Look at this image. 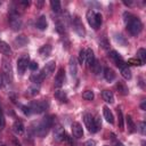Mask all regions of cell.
Segmentation results:
<instances>
[{
	"mask_svg": "<svg viewBox=\"0 0 146 146\" xmlns=\"http://www.w3.org/2000/svg\"><path fill=\"white\" fill-rule=\"evenodd\" d=\"M84 62H86V50H80V52H79V63L80 64H84Z\"/></svg>",
	"mask_w": 146,
	"mask_h": 146,
	"instance_id": "d590c367",
	"label": "cell"
},
{
	"mask_svg": "<svg viewBox=\"0 0 146 146\" xmlns=\"http://www.w3.org/2000/svg\"><path fill=\"white\" fill-rule=\"evenodd\" d=\"M137 57H138V59L141 62V64H144L145 60H146V50H145L144 48H140V49L137 51Z\"/></svg>",
	"mask_w": 146,
	"mask_h": 146,
	"instance_id": "f546056e",
	"label": "cell"
},
{
	"mask_svg": "<svg viewBox=\"0 0 146 146\" xmlns=\"http://www.w3.org/2000/svg\"><path fill=\"white\" fill-rule=\"evenodd\" d=\"M27 92H29L31 96H35V95L39 94V87H36V86H32V87H30V88L27 89Z\"/></svg>",
	"mask_w": 146,
	"mask_h": 146,
	"instance_id": "d6a6232c",
	"label": "cell"
},
{
	"mask_svg": "<svg viewBox=\"0 0 146 146\" xmlns=\"http://www.w3.org/2000/svg\"><path fill=\"white\" fill-rule=\"evenodd\" d=\"M140 107H141V110H145L146 108V102H143V104L140 105Z\"/></svg>",
	"mask_w": 146,
	"mask_h": 146,
	"instance_id": "f907efd6",
	"label": "cell"
},
{
	"mask_svg": "<svg viewBox=\"0 0 146 146\" xmlns=\"http://www.w3.org/2000/svg\"><path fill=\"white\" fill-rule=\"evenodd\" d=\"M83 146H96V141L92 140V139H89V140H87V141L84 143Z\"/></svg>",
	"mask_w": 146,
	"mask_h": 146,
	"instance_id": "f6af8a7d",
	"label": "cell"
},
{
	"mask_svg": "<svg viewBox=\"0 0 146 146\" xmlns=\"http://www.w3.org/2000/svg\"><path fill=\"white\" fill-rule=\"evenodd\" d=\"M72 133L75 138H81L83 136V129H82V125L79 123V122H73L72 123Z\"/></svg>",
	"mask_w": 146,
	"mask_h": 146,
	"instance_id": "30bf717a",
	"label": "cell"
},
{
	"mask_svg": "<svg viewBox=\"0 0 146 146\" xmlns=\"http://www.w3.org/2000/svg\"><path fill=\"white\" fill-rule=\"evenodd\" d=\"M29 67H30V70L35 71V70H38V63L36 62H31V63H29Z\"/></svg>",
	"mask_w": 146,
	"mask_h": 146,
	"instance_id": "7bdbcfd3",
	"label": "cell"
},
{
	"mask_svg": "<svg viewBox=\"0 0 146 146\" xmlns=\"http://www.w3.org/2000/svg\"><path fill=\"white\" fill-rule=\"evenodd\" d=\"M70 72H71L72 76H75L78 73V67H76V63H75L74 58H71V60H70Z\"/></svg>",
	"mask_w": 146,
	"mask_h": 146,
	"instance_id": "cb8c5ba5",
	"label": "cell"
},
{
	"mask_svg": "<svg viewBox=\"0 0 146 146\" xmlns=\"http://www.w3.org/2000/svg\"><path fill=\"white\" fill-rule=\"evenodd\" d=\"M27 65H29V56L27 55H24V56H22L17 59V71H18L19 75L24 74Z\"/></svg>",
	"mask_w": 146,
	"mask_h": 146,
	"instance_id": "52a82bcc",
	"label": "cell"
},
{
	"mask_svg": "<svg viewBox=\"0 0 146 146\" xmlns=\"http://www.w3.org/2000/svg\"><path fill=\"white\" fill-rule=\"evenodd\" d=\"M30 110L32 113H36V114H40L42 112H44V110L48 107V103L44 102V100H39V102H32L30 105H29Z\"/></svg>",
	"mask_w": 146,
	"mask_h": 146,
	"instance_id": "3957f363",
	"label": "cell"
},
{
	"mask_svg": "<svg viewBox=\"0 0 146 146\" xmlns=\"http://www.w3.org/2000/svg\"><path fill=\"white\" fill-rule=\"evenodd\" d=\"M2 80H3V78H2V75L0 74V87L2 86Z\"/></svg>",
	"mask_w": 146,
	"mask_h": 146,
	"instance_id": "db71d44e",
	"label": "cell"
},
{
	"mask_svg": "<svg viewBox=\"0 0 146 146\" xmlns=\"http://www.w3.org/2000/svg\"><path fill=\"white\" fill-rule=\"evenodd\" d=\"M91 70H92V72H94L96 75H98V74L100 73V71H102V65H100V63L95 59V62H94L92 65H91Z\"/></svg>",
	"mask_w": 146,
	"mask_h": 146,
	"instance_id": "484cf974",
	"label": "cell"
},
{
	"mask_svg": "<svg viewBox=\"0 0 146 146\" xmlns=\"http://www.w3.org/2000/svg\"><path fill=\"white\" fill-rule=\"evenodd\" d=\"M116 89L119 90V92L121 94V95H123V96H125V95H128V92H129V90H128V87L123 83V82H117L116 83Z\"/></svg>",
	"mask_w": 146,
	"mask_h": 146,
	"instance_id": "44dd1931",
	"label": "cell"
},
{
	"mask_svg": "<svg viewBox=\"0 0 146 146\" xmlns=\"http://www.w3.org/2000/svg\"><path fill=\"white\" fill-rule=\"evenodd\" d=\"M50 6L54 13H59L60 11V2L58 0H51L50 1Z\"/></svg>",
	"mask_w": 146,
	"mask_h": 146,
	"instance_id": "f1b7e54d",
	"label": "cell"
},
{
	"mask_svg": "<svg viewBox=\"0 0 146 146\" xmlns=\"http://www.w3.org/2000/svg\"><path fill=\"white\" fill-rule=\"evenodd\" d=\"M2 146H6V145H2Z\"/></svg>",
	"mask_w": 146,
	"mask_h": 146,
	"instance_id": "9f6ffc18",
	"label": "cell"
},
{
	"mask_svg": "<svg viewBox=\"0 0 146 146\" xmlns=\"http://www.w3.org/2000/svg\"><path fill=\"white\" fill-rule=\"evenodd\" d=\"M123 16H124V22H125V24H127L128 22H130V21L135 17V16H132L130 13H124V14H123Z\"/></svg>",
	"mask_w": 146,
	"mask_h": 146,
	"instance_id": "60d3db41",
	"label": "cell"
},
{
	"mask_svg": "<svg viewBox=\"0 0 146 146\" xmlns=\"http://www.w3.org/2000/svg\"><path fill=\"white\" fill-rule=\"evenodd\" d=\"M13 130H14V132H15L16 135H22V133L24 132V124H23V122H21V121H15V123H14V125H13Z\"/></svg>",
	"mask_w": 146,
	"mask_h": 146,
	"instance_id": "d6986e66",
	"label": "cell"
},
{
	"mask_svg": "<svg viewBox=\"0 0 146 146\" xmlns=\"http://www.w3.org/2000/svg\"><path fill=\"white\" fill-rule=\"evenodd\" d=\"M66 138V135H65V130L62 125H56L55 127V130H54V139L56 141H60L63 139Z\"/></svg>",
	"mask_w": 146,
	"mask_h": 146,
	"instance_id": "ba28073f",
	"label": "cell"
},
{
	"mask_svg": "<svg viewBox=\"0 0 146 146\" xmlns=\"http://www.w3.org/2000/svg\"><path fill=\"white\" fill-rule=\"evenodd\" d=\"M145 128H146V123L145 122H140V132L141 135H145Z\"/></svg>",
	"mask_w": 146,
	"mask_h": 146,
	"instance_id": "bcb514c9",
	"label": "cell"
},
{
	"mask_svg": "<svg viewBox=\"0 0 146 146\" xmlns=\"http://www.w3.org/2000/svg\"><path fill=\"white\" fill-rule=\"evenodd\" d=\"M114 39H115V41L119 43V44H121V46H125L127 44V40L124 39V36L122 35V34H114Z\"/></svg>",
	"mask_w": 146,
	"mask_h": 146,
	"instance_id": "4dcf8cb0",
	"label": "cell"
},
{
	"mask_svg": "<svg viewBox=\"0 0 146 146\" xmlns=\"http://www.w3.org/2000/svg\"><path fill=\"white\" fill-rule=\"evenodd\" d=\"M123 3H124V5H127V6H131V3H132V2H131V1H125V0H124V1H123Z\"/></svg>",
	"mask_w": 146,
	"mask_h": 146,
	"instance_id": "816d5d0a",
	"label": "cell"
},
{
	"mask_svg": "<svg viewBox=\"0 0 146 146\" xmlns=\"http://www.w3.org/2000/svg\"><path fill=\"white\" fill-rule=\"evenodd\" d=\"M83 121H84V124H86V127L88 128L89 132L95 133V132H97V131L99 130V128L97 127V124H96V122H95V119L91 116V114H88V113L84 114Z\"/></svg>",
	"mask_w": 146,
	"mask_h": 146,
	"instance_id": "277c9868",
	"label": "cell"
},
{
	"mask_svg": "<svg viewBox=\"0 0 146 146\" xmlns=\"http://www.w3.org/2000/svg\"><path fill=\"white\" fill-rule=\"evenodd\" d=\"M121 75L125 79V80H130L131 79V71L128 66H124L121 68Z\"/></svg>",
	"mask_w": 146,
	"mask_h": 146,
	"instance_id": "4316f807",
	"label": "cell"
},
{
	"mask_svg": "<svg viewBox=\"0 0 146 146\" xmlns=\"http://www.w3.org/2000/svg\"><path fill=\"white\" fill-rule=\"evenodd\" d=\"M141 29H143V24H141L140 19L137 17H133L130 22L127 23V30L132 35H137L141 31Z\"/></svg>",
	"mask_w": 146,
	"mask_h": 146,
	"instance_id": "6da1fadb",
	"label": "cell"
},
{
	"mask_svg": "<svg viewBox=\"0 0 146 146\" xmlns=\"http://www.w3.org/2000/svg\"><path fill=\"white\" fill-rule=\"evenodd\" d=\"M102 96H103V99H104L106 103L112 104V103L114 102V95H113V92L110 91V90H104L103 94H102Z\"/></svg>",
	"mask_w": 146,
	"mask_h": 146,
	"instance_id": "ffe728a7",
	"label": "cell"
},
{
	"mask_svg": "<svg viewBox=\"0 0 146 146\" xmlns=\"http://www.w3.org/2000/svg\"><path fill=\"white\" fill-rule=\"evenodd\" d=\"M115 146H123V144L120 143V141H116V143H115Z\"/></svg>",
	"mask_w": 146,
	"mask_h": 146,
	"instance_id": "f5cc1de1",
	"label": "cell"
},
{
	"mask_svg": "<svg viewBox=\"0 0 146 146\" xmlns=\"http://www.w3.org/2000/svg\"><path fill=\"white\" fill-rule=\"evenodd\" d=\"M0 52L6 55V56H10L13 54L10 46L8 43H6L5 41H0Z\"/></svg>",
	"mask_w": 146,
	"mask_h": 146,
	"instance_id": "4fadbf2b",
	"label": "cell"
},
{
	"mask_svg": "<svg viewBox=\"0 0 146 146\" xmlns=\"http://www.w3.org/2000/svg\"><path fill=\"white\" fill-rule=\"evenodd\" d=\"M102 22H103L102 15H100L99 13H96V29H98V27L102 25Z\"/></svg>",
	"mask_w": 146,
	"mask_h": 146,
	"instance_id": "74e56055",
	"label": "cell"
},
{
	"mask_svg": "<svg viewBox=\"0 0 146 146\" xmlns=\"http://www.w3.org/2000/svg\"><path fill=\"white\" fill-rule=\"evenodd\" d=\"M13 144H14V146H22V145H21V143H19L16 138H14V139H13Z\"/></svg>",
	"mask_w": 146,
	"mask_h": 146,
	"instance_id": "7dc6e473",
	"label": "cell"
},
{
	"mask_svg": "<svg viewBox=\"0 0 146 146\" xmlns=\"http://www.w3.org/2000/svg\"><path fill=\"white\" fill-rule=\"evenodd\" d=\"M117 117H119V128L122 130L123 129V115L120 108H117Z\"/></svg>",
	"mask_w": 146,
	"mask_h": 146,
	"instance_id": "836d02e7",
	"label": "cell"
},
{
	"mask_svg": "<svg viewBox=\"0 0 146 146\" xmlns=\"http://www.w3.org/2000/svg\"><path fill=\"white\" fill-rule=\"evenodd\" d=\"M125 122H127V127H128V130H129V132H133L135 130H136V125H135V123H133V121H132V119H131V116H127L125 117Z\"/></svg>",
	"mask_w": 146,
	"mask_h": 146,
	"instance_id": "d4e9b609",
	"label": "cell"
},
{
	"mask_svg": "<svg viewBox=\"0 0 146 146\" xmlns=\"http://www.w3.org/2000/svg\"><path fill=\"white\" fill-rule=\"evenodd\" d=\"M0 3H1V2H0Z\"/></svg>",
	"mask_w": 146,
	"mask_h": 146,
	"instance_id": "6f0895ef",
	"label": "cell"
},
{
	"mask_svg": "<svg viewBox=\"0 0 146 146\" xmlns=\"http://www.w3.org/2000/svg\"><path fill=\"white\" fill-rule=\"evenodd\" d=\"M128 63H129V64H132V65H143L141 62H140L138 58H137V59H135V58H130V59L128 60Z\"/></svg>",
	"mask_w": 146,
	"mask_h": 146,
	"instance_id": "b9f144b4",
	"label": "cell"
},
{
	"mask_svg": "<svg viewBox=\"0 0 146 146\" xmlns=\"http://www.w3.org/2000/svg\"><path fill=\"white\" fill-rule=\"evenodd\" d=\"M87 21H88V23H89V25L91 27H94L95 30H97L96 29V13L92 9H89L87 11Z\"/></svg>",
	"mask_w": 146,
	"mask_h": 146,
	"instance_id": "7c38bea8",
	"label": "cell"
},
{
	"mask_svg": "<svg viewBox=\"0 0 146 146\" xmlns=\"http://www.w3.org/2000/svg\"><path fill=\"white\" fill-rule=\"evenodd\" d=\"M104 78H105V80L108 81V82L113 81V80L115 79V73H114V71H113L112 68H110V67H105V68H104Z\"/></svg>",
	"mask_w": 146,
	"mask_h": 146,
	"instance_id": "9a60e30c",
	"label": "cell"
},
{
	"mask_svg": "<svg viewBox=\"0 0 146 146\" xmlns=\"http://www.w3.org/2000/svg\"><path fill=\"white\" fill-rule=\"evenodd\" d=\"M56 30H57L59 33H63V32L65 31V26H64V24L60 23V22H57V23H56Z\"/></svg>",
	"mask_w": 146,
	"mask_h": 146,
	"instance_id": "ab89813d",
	"label": "cell"
},
{
	"mask_svg": "<svg viewBox=\"0 0 146 146\" xmlns=\"http://www.w3.org/2000/svg\"><path fill=\"white\" fill-rule=\"evenodd\" d=\"M35 5H36V7H38V8H41V7H42V5H43V1H41V0H40V1H36V3H35Z\"/></svg>",
	"mask_w": 146,
	"mask_h": 146,
	"instance_id": "681fc988",
	"label": "cell"
},
{
	"mask_svg": "<svg viewBox=\"0 0 146 146\" xmlns=\"http://www.w3.org/2000/svg\"><path fill=\"white\" fill-rule=\"evenodd\" d=\"M55 97H56L58 100H60L62 103H66V102H67V96H66V94H65L64 91H62V90L55 91Z\"/></svg>",
	"mask_w": 146,
	"mask_h": 146,
	"instance_id": "603a6c76",
	"label": "cell"
},
{
	"mask_svg": "<svg viewBox=\"0 0 146 146\" xmlns=\"http://www.w3.org/2000/svg\"><path fill=\"white\" fill-rule=\"evenodd\" d=\"M103 114H104V117L106 119L107 122H110V123H113L114 122V116H113L112 112L110 111V108L107 106H104L103 107Z\"/></svg>",
	"mask_w": 146,
	"mask_h": 146,
	"instance_id": "ac0fdd59",
	"label": "cell"
},
{
	"mask_svg": "<svg viewBox=\"0 0 146 146\" xmlns=\"http://www.w3.org/2000/svg\"><path fill=\"white\" fill-rule=\"evenodd\" d=\"M30 79H31V81L34 82V83H40V82L44 79V76L42 75V73H34V74L31 75Z\"/></svg>",
	"mask_w": 146,
	"mask_h": 146,
	"instance_id": "83f0119b",
	"label": "cell"
},
{
	"mask_svg": "<svg viewBox=\"0 0 146 146\" xmlns=\"http://www.w3.org/2000/svg\"><path fill=\"white\" fill-rule=\"evenodd\" d=\"M9 25L10 27L14 30V31H18L21 30L22 27V19L19 18L17 11L15 10H10V14H9Z\"/></svg>",
	"mask_w": 146,
	"mask_h": 146,
	"instance_id": "7a4b0ae2",
	"label": "cell"
},
{
	"mask_svg": "<svg viewBox=\"0 0 146 146\" xmlns=\"http://www.w3.org/2000/svg\"><path fill=\"white\" fill-rule=\"evenodd\" d=\"M64 80H65V71H64V68H59L58 73L56 74V78H55V86L57 88L62 87L64 83Z\"/></svg>",
	"mask_w": 146,
	"mask_h": 146,
	"instance_id": "8fae6325",
	"label": "cell"
},
{
	"mask_svg": "<svg viewBox=\"0 0 146 146\" xmlns=\"http://www.w3.org/2000/svg\"><path fill=\"white\" fill-rule=\"evenodd\" d=\"M2 71H3V75H2L3 80L7 83H10L11 80H13V70H11L10 64L6 59L2 60Z\"/></svg>",
	"mask_w": 146,
	"mask_h": 146,
	"instance_id": "5b68a950",
	"label": "cell"
},
{
	"mask_svg": "<svg viewBox=\"0 0 146 146\" xmlns=\"http://www.w3.org/2000/svg\"><path fill=\"white\" fill-rule=\"evenodd\" d=\"M55 66H56V63H55V60H49L48 63H46V65H44L43 70L41 71L42 75H43L44 78H46V76H49V75H51V73L55 71Z\"/></svg>",
	"mask_w": 146,
	"mask_h": 146,
	"instance_id": "9c48e42d",
	"label": "cell"
},
{
	"mask_svg": "<svg viewBox=\"0 0 146 146\" xmlns=\"http://www.w3.org/2000/svg\"><path fill=\"white\" fill-rule=\"evenodd\" d=\"M5 115H3V112H2V108H1V105H0V129H2L5 127Z\"/></svg>",
	"mask_w": 146,
	"mask_h": 146,
	"instance_id": "8d00e7d4",
	"label": "cell"
},
{
	"mask_svg": "<svg viewBox=\"0 0 146 146\" xmlns=\"http://www.w3.org/2000/svg\"><path fill=\"white\" fill-rule=\"evenodd\" d=\"M104 146H107V145H104Z\"/></svg>",
	"mask_w": 146,
	"mask_h": 146,
	"instance_id": "11a10c76",
	"label": "cell"
},
{
	"mask_svg": "<svg viewBox=\"0 0 146 146\" xmlns=\"http://www.w3.org/2000/svg\"><path fill=\"white\" fill-rule=\"evenodd\" d=\"M36 27L39 30H41V31H43V30L47 29V18H46L44 15H41L38 18V21H36Z\"/></svg>",
	"mask_w": 146,
	"mask_h": 146,
	"instance_id": "2e32d148",
	"label": "cell"
},
{
	"mask_svg": "<svg viewBox=\"0 0 146 146\" xmlns=\"http://www.w3.org/2000/svg\"><path fill=\"white\" fill-rule=\"evenodd\" d=\"M21 107H22V110H23V112H24V114H25V115H29V114H31V113H32L29 106H24V105H22Z\"/></svg>",
	"mask_w": 146,
	"mask_h": 146,
	"instance_id": "ee69618b",
	"label": "cell"
},
{
	"mask_svg": "<svg viewBox=\"0 0 146 146\" xmlns=\"http://www.w3.org/2000/svg\"><path fill=\"white\" fill-rule=\"evenodd\" d=\"M99 44H100L104 49H107V48H108V46H110V43H108V41H107V39H106V38L100 39V40H99Z\"/></svg>",
	"mask_w": 146,
	"mask_h": 146,
	"instance_id": "f35d334b",
	"label": "cell"
},
{
	"mask_svg": "<svg viewBox=\"0 0 146 146\" xmlns=\"http://www.w3.org/2000/svg\"><path fill=\"white\" fill-rule=\"evenodd\" d=\"M82 97H83L84 99H87V100H92L94 97H95V95H94V92H92L91 90H86V91L82 94Z\"/></svg>",
	"mask_w": 146,
	"mask_h": 146,
	"instance_id": "1f68e13d",
	"label": "cell"
},
{
	"mask_svg": "<svg viewBox=\"0 0 146 146\" xmlns=\"http://www.w3.org/2000/svg\"><path fill=\"white\" fill-rule=\"evenodd\" d=\"M21 5H23L24 7H29V6H30V1H26V0L21 1Z\"/></svg>",
	"mask_w": 146,
	"mask_h": 146,
	"instance_id": "c3c4849f",
	"label": "cell"
},
{
	"mask_svg": "<svg viewBox=\"0 0 146 146\" xmlns=\"http://www.w3.org/2000/svg\"><path fill=\"white\" fill-rule=\"evenodd\" d=\"M15 43H16L18 47H24V46H26V44L29 43V39H27V36L21 34V35H18V36H16Z\"/></svg>",
	"mask_w": 146,
	"mask_h": 146,
	"instance_id": "e0dca14e",
	"label": "cell"
},
{
	"mask_svg": "<svg viewBox=\"0 0 146 146\" xmlns=\"http://www.w3.org/2000/svg\"><path fill=\"white\" fill-rule=\"evenodd\" d=\"M94 62H95V55H94V51H92L90 48H88V49L86 50V63H87L88 66L91 67V65H92Z\"/></svg>",
	"mask_w": 146,
	"mask_h": 146,
	"instance_id": "5bb4252c",
	"label": "cell"
},
{
	"mask_svg": "<svg viewBox=\"0 0 146 146\" xmlns=\"http://www.w3.org/2000/svg\"><path fill=\"white\" fill-rule=\"evenodd\" d=\"M39 52H40V55L41 56H49L50 55V52H51V46H49V44H44V46H42L40 49H39Z\"/></svg>",
	"mask_w": 146,
	"mask_h": 146,
	"instance_id": "7402d4cb",
	"label": "cell"
},
{
	"mask_svg": "<svg viewBox=\"0 0 146 146\" xmlns=\"http://www.w3.org/2000/svg\"><path fill=\"white\" fill-rule=\"evenodd\" d=\"M108 57H110V58H112V59H113L114 62H116L117 59L122 58V57H121V56H120V55H119V54H117V52H116L115 50H112V51H111V52L108 54Z\"/></svg>",
	"mask_w": 146,
	"mask_h": 146,
	"instance_id": "e575fe53",
	"label": "cell"
},
{
	"mask_svg": "<svg viewBox=\"0 0 146 146\" xmlns=\"http://www.w3.org/2000/svg\"><path fill=\"white\" fill-rule=\"evenodd\" d=\"M72 23H73V29H74V31L76 32V34L80 35V36H84L86 30H84V26H83L81 19H80L78 16H75V17L73 18Z\"/></svg>",
	"mask_w": 146,
	"mask_h": 146,
	"instance_id": "8992f818",
	"label": "cell"
}]
</instances>
